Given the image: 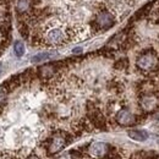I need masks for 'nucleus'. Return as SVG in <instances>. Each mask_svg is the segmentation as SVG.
<instances>
[{"label": "nucleus", "mask_w": 159, "mask_h": 159, "mask_svg": "<svg viewBox=\"0 0 159 159\" xmlns=\"http://www.w3.org/2000/svg\"><path fill=\"white\" fill-rule=\"evenodd\" d=\"M66 39H67V33H65V31L59 27L50 28L45 33V42L50 45H60L65 43Z\"/></svg>", "instance_id": "nucleus-1"}, {"label": "nucleus", "mask_w": 159, "mask_h": 159, "mask_svg": "<svg viewBox=\"0 0 159 159\" xmlns=\"http://www.w3.org/2000/svg\"><path fill=\"white\" fill-rule=\"evenodd\" d=\"M157 64H158V59L154 53H144L136 61L137 67L142 71H151L157 66Z\"/></svg>", "instance_id": "nucleus-2"}, {"label": "nucleus", "mask_w": 159, "mask_h": 159, "mask_svg": "<svg viewBox=\"0 0 159 159\" xmlns=\"http://www.w3.org/2000/svg\"><path fill=\"white\" fill-rule=\"evenodd\" d=\"M66 136L65 135H54L48 144V153L49 154H57L66 146Z\"/></svg>", "instance_id": "nucleus-3"}, {"label": "nucleus", "mask_w": 159, "mask_h": 159, "mask_svg": "<svg viewBox=\"0 0 159 159\" xmlns=\"http://www.w3.org/2000/svg\"><path fill=\"white\" fill-rule=\"evenodd\" d=\"M94 23L99 30H108L114 25V16L108 11L99 12L96 17Z\"/></svg>", "instance_id": "nucleus-4"}, {"label": "nucleus", "mask_w": 159, "mask_h": 159, "mask_svg": "<svg viewBox=\"0 0 159 159\" xmlns=\"http://www.w3.org/2000/svg\"><path fill=\"white\" fill-rule=\"evenodd\" d=\"M109 151V147L107 143L103 142H94L88 147V154H91L94 158H102L104 157Z\"/></svg>", "instance_id": "nucleus-5"}, {"label": "nucleus", "mask_w": 159, "mask_h": 159, "mask_svg": "<svg viewBox=\"0 0 159 159\" xmlns=\"http://www.w3.org/2000/svg\"><path fill=\"white\" fill-rule=\"evenodd\" d=\"M139 104H141V108L144 110V111H153L154 109H157L159 105V100L156 96L153 94H147V96H143L141 100H139Z\"/></svg>", "instance_id": "nucleus-6"}, {"label": "nucleus", "mask_w": 159, "mask_h": 159, "mask_svg": "<svg viewBox=\"0 0 159 159\" xmlns=\"http://www.w3.org/2000/svg\"><path fill=\"white\" fill-rule=\"evenodd\" d=\"M135 115L127 110V109H121L120 111H118L116 114V121L118 124H120L121 126H130L135 124Z\"/></svg>", "instance_id": "nucleus-7"}, {"label": "nucleus", "mask_w": 159, "mask_h": 159, "mask_svg": "<svg viewBox=\"0 0 159 159\" xmlns=\"http://www.w3.org/2000/svg\"><path fill=\"white\" fill-rule=\"evenodd\" d=\"M38 74L42 79H49L55 74V65L53 64H48L44 66H40L38 69Z\"/></svg>", "instance_id": "nucleus-8"}, {"label": "nucleus", "mask_w": 159, "mask_h": 159, "mask_svg": "<svg viewBox=\"0 0 159 159\" xmlns=\"http://www.w3.org/2000/svg\"><path fill=\"white\" fill-rule=\"evenodd\" d=\"M31 9V0H16V12L19 15L27 14Z\"/></svg>", "instance_id": "nucleus-9"}, {"label": "nucleus", "mask_w": 159, "mask_h": 159, "mask_svg": "<svg viewBox=\"0 0 159 159\" xmlns=\"http://www.w3.org/2000/svg\"><path fill=\"white\" fill-rule=\"evenodd\" d=\"M127 134H129L130 139L139 141V142H143L148 139V134L144 130H130Z\"/></svg>", "instance_id": "nucleus-10"}, {"label": "nucleus", "mask_w": 159, "mask_h": 159, "mask_svg": "<svg viewBox=\"0 0 159 159\" xmlns=\"http://www.w3.org/2000/svg\"><path fill=\"white\" fill-rule=\"evenodd\" d=\"M52 57H53L52 53H39V54L34 55L31 61L34 62V64H36V62H43V61H45V60H49Z\"/></svg>", "instance_id": "nucleus-11"}, {"label": "nucleus", "mask_w": 159, "mask_h": 159, "mask_svg": "<svg viewBox=\"0 0 159 159\" xmlns=\"http://www.w3.org/2000/svg\"><path fill=\"white\" fill-rule=\"evenodd\" d=\"M14 50H15L16 57H19V58L22 57L23 53H25V45H23V43L20 42V40L15 42V44H14Z\"/></svg>", "instance_id": "nucleus-12"}, {"label": "nucleus", "mask_w": 159, "mask_h": 159, "mask_svg": "<svg viewBox=\"0 0 159 159\" xmlns=\"http://www.w3.org/2000/svg\"><path fill=\"white\" fill-rule=\"evenodd\" d=\"M7 89H6V87L2 84V86H0V105H2L4 104V102L6 99V96H7Z\"/></svg>", "instance_id": "nucleus-13"}, {"label": "nucleus", "mask_w": 159, "mask_h": 159, "mask_svg": "<svg viewBox=\"0 0 159 159\" xmlns=\"http://www.w3.org/2000/svg\"><path fill=\"white\" fill-rule=\"evenodd\" d=\"M19 30H20L21 34H22L25 38L28 36V28H27L26 23H20V26H19Z\"/></svg>", "instance_id": "nucleus-14"}, {"label": "nucleus", "mask_w": 159, "mask_h": 159, "mask_svg": "<svg viewBox=\"0 0 159 159\" xmlns=\"http://www.w3.org/2000/svg\"><path fill=\"white\" fill-rule=\"evenodd\" d=\"M58 159H74V157H72L71 153H65V154H62V156L59 157Z\"/></svg>", "instance_id": "nucleus-15"}, {"label": "nucleus", "mask_w": 159, "mask_h": 159, "mask_svg": "<svg viewBox=\"0 0 159 159\" xmlns=\"http://www.w3.org/2000/svg\"><path fill=\"white\" fill-rule=\"evenodd\" d=\"M81 52H82V48H75V49L72 50L74 54H79V53H81Z\"/></svg>", "instance_id": "nucleus-16"}, {"label": "nucleus", "mask_w": 159, "mask_h": 159, "mask_svg": "<svg viewBox=\"0 0 159 159\" xmlns=\"http://www.w3.org/2000/svg\"><path fill=\"white\" fill-rule=\"evenodd\" d=\"M27 159H39V158H38L36 154H31V156H28V157H27Z\"/></svg>", "instance_id": "nucleus-17"}, {"label": "nucleus", "mask_w": 159, "mask_h": 159, "mask_svg": "<svg viewBox=\"0 0 159 159\" xmlns=\"http://www.w3.org/2000/svg\"><path fill=\"white\" fill-rule=\"evenodd\" d=\"M0 70H1V65H0Z\"/></svg>", "instance_id": "nucleus-18"}]
</instances>
